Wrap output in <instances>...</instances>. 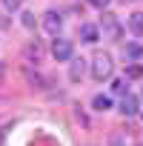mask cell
<instances>
[{"label":"cell","instance_id":"obj_1","mask_svg":"<svg viewBox=\"0 0 143 146\" xmlns=\"http://www.w3.org/2000/svg\"><path fill=\"white\" fill-rule=\"evenodd\" d=\"M92 78H95V80H106V78H112V57H109V54L97 52V54L92 57Z\"/></svg>","mask_w":143,"mask_h":146},{"label":"cell","instance_id":"obj_2","mask_svg":"<svg viewBox=\"0 0 143 146\" xmlns=\"http://www.w3.org/2000/svg\"><path fill=\"white\" fill-rule=\"evenodd\" d=\"M52 54H54L57 63H66V60H72V54H75V46H72V40H66V37H57L52 43Z\"/></svg>","mask_w":143,"mask_h":146},{"label":"cell","instance_id":"obj_3","mask_svg":"<svg viewBox=\"0 0 143 146\" xmlns=\"http://www.w3.org/2000/svg\"><path fill=\"white\" fill-rule=\"evenodd\" d=\"M100 26H103V35H106V37H112V40H117V37H120V23H117V17H115V15H103Z\"/></svg>","mask_w":143,"mask_h":146},{"label":"cell","instance_id":"obj_4","mask_svg":"<svg viewBox=\"0 0 143 146\" xmlns=\"http://www.w3.org/2000/svg\"><path fill=\"white\" fill-rule=\"evenodd\" d=\"M60 26H63V17H60L57 12H46V15H43V29H46L49 35H57Z\"/></svg>","mask_w":143,"mask_h":146},{"label":"cell","instance_id":"obj_5","mask_svg":"<svg viewBox=\"0 0 143 146\" xmlns=\"http://www.w3.org/2000/svg\"><path fill=\"white\" fill-rule=\"evenodd\" d=\"M83 75H86V60H83V57H75L72 66H69V78L77 83V80H83Z\"/></svg>","mask_w":143,"mask_h":146},{"label":"cell","instance_id":"obj_6","mask_svg":"<svg viewBox=\"0 0 143 146\" xmlns=\"http://www.w3.org/2000/svg\"><path fill=\"white\" fill-rule=\"evenodd\" d=\"M120 112H123L126 117L137 115V98H134V95H123V100H120Z\"/></svg>","mask_w":143,"mask_h":146},{"label":"cell","instance_id":"obj_7","mask_svg":"<svg viewBox=\"0 0 143 146\" xmlns=\"http://www.w3.org/2000/svg\"><path fill=\"white\" fill-rule=\"evenodd\" d=\"M80 37H83V43H97L100 32H97V26H92V23H83V26H80Z\"/></svg>","mask_w":143,"mask_h":146},{"label":"cell","instance_id":"obj_8","mask_svg":"<svg viewBox=\"0 0 143 146\" xmlns=\"http://www.w3.org/2000/svg\"><path fill=\"white\" fill-rule=\"evenodd\" d=\"M92 106H95V112H109V109H112V98H106V95H95Z\"/></svg>","mask_w":143,"mask_h":146},{"label":"cell","instance_id":"obj_9","mask_svg":"<svg viewBox=\"0 0 143 146\" xmlns=\"http://www.w3.org/2000/svg\"><path fill=\"white\" fill-rule=\"evenodd\" d=\"M129 29H132L134 35H143V12H134V15L129 17Z\"/></svg>","mask_w":143,"mask_h":146},{"label":"cell","instance_id":"obj_10","mask_svg":"<svg viewBox=\"0 0 143 146\" xmlns=\"http://www.w3.org/2000/svg\"><path fill=\"white\" fill-rule=\"evenodd\" d=\"M126 78H132V80H137V78H143V66H140V63H132V66L126 69Z\"/></svg>","mask_w":143,"mask_h":146},{"label":"cell","instance_id":"obj_11","mask_svg":"<svg viewBox=\"0 0 143 146\" xmlns=\"http://www.w3.org/2000/svg\"><path fill=\"white\" fill-rule=\"evenodd\" d=\"M140 54H143V49H140L137 43H129V46H126V57H132V60H137Z\"/></svg>","mask_w":143,"mask_h":146},{"label":"cell","instance_id":"obj_12","mask_svg":"<svg viewBox=\"0 0 143 146\" xmlns=\"http://www.w3.org/2000/svg\"><path fill=\"white\" fill-rule=\"evenodd\" d=\"M112 92H115V95H129L126 80H115V83H112Z\"/></svg>","mask_w":143,"mask_h":146},{"label":"cell","instance_id":"obj_13","mask_svg":"<svg viewBox=\"0 0 143 146\" xmlns=\"http://www.w3.org/2000/svg\"><path fill=\"white\" fill-rule=\"evenodd\" d=\"M0 3H3L6 9H12V12H15V9H20V3H23V0H0Z\"/></svg>","mask_w":143,"mask_h":146},{"label":"cell","instance_id":"obj_14","mask_svg":"<svg viewBox=\"0 0 143 146\" xmlns=\"http://www.w3.org/2000/svg\"><path fill=\"white\" fill-rule=\"evenodd\" d=\"M23 26H26V29H32V26H34V15H32V12H26V15H23Z\"/></svg>","mask_w":143,"mask_h":146},{"label":"cell","instance_id":"obj_15","mask_svg":"<svg viewBox=\"0 0 143 146\" xmlns=\"http://www.w3.org/2000/svg\"><path fill=\"white\" fill-rule=\"evenodd\" d=\"M89 3L97 6V9H106V6H109V0H89Z\"/></svg>","mask_w":143,"mask_h":146}]
</instances>
